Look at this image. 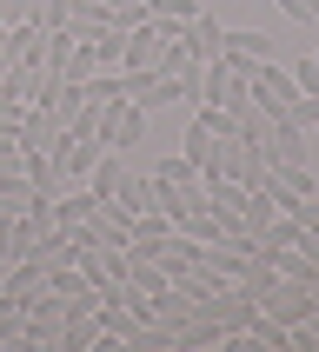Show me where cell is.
<instances>
[{
	"label": "cell",
	"instance_id": "cell-26",
	"mask_svg": "<svg viewBox=\"0 0 319 352\" xmlns=\"http://www.w3.org/2000/svg\"><path fill=\"white\" fill-rule=\"evenodd\" d=\"M293 213H299V226H306V239H319V193H313V199H299Z\"/></svg>",
	"mask_w": 319,
	"mask_h": 352
},
{
	"label": "cell",
	"instance_id": "cell-20",
	"mask_svg": "<svg viewBox=\"0 0 319 352\" xmlns=\"http://www.w3.org/2000/svg\"><path fill=\"white\" fill-rule=\"evenodd\" d=\"M47 293L80 299V293H94V286H87V273H80V266H47Z\"/></svg>",
	"mask_w": 319,
	"mask_h": 352
},
{
	"label": "cell",
	"instance_id": "cell-4",
	"mask_svg": "<svg viewBox=\"0 0 319 352\" xmlns=\"http://www.w3.org/2000/svg\"><path fill=\"white\" fill-rule=\"evenodd\" d=\"M259 186H266V199H273L279 213H293L299 199H313V193H319V179L306 173V166H266V179H259Z\"/></svg>",
	"mask_w": 319,
	"mask_h": 352
},
{
	"label": "cell",
	"instance_id": "cell-30",
	"mask_svg": "<svg viewBox=\"0 0 319 352\" xmlns=\"http://www.w3.org/2000/svg\"><path fill=\"white\" fill-rule=\"evenodd\" d=\"M313 60H319V54H313Z\"/></svg>",
	"mask_w": 319,
	"mask_h": 352
},
{
	"label": "cell",
	"instance_id": "cell-25",
	"mask_svg": "<svg viewBox=\"0 0 319 352\" xmlns=\"http://www.w3.org/2000/svg\"><path fill=\"white\" fill-rule=\"evenodd\" d=\"M293 87H299V94H319V60H313V54L293 67Z\"/></svg>",
	"mask_w": 319,
	"mask_h": 352
},
{
	"label": "cell",
	"instance_id": "cell-13",
	"mask_svg": "<svg viewBox=\"0 0 319 352\" xmlns=\"http://www.w3.org/2000/svg\"><path fill=\"white\" fill-rule=\"evenodd\" d=\"M94 326H100V339H120V346H126V333H133L140 319H133L126 299H100V306H94Z\"/></svg>",
	"mask_w": 319,
	"mask_h": 352
},
{
	"label": "cell",
	"instance_id": "cell-3",
	"mask_svg": "<svg viewBox=\"0 0 319 352\" xmlns=\"http://www.w3.org/2000/svg\"><path fill=\"white\" fill-rule=\"evenodd\" d=\"M226 179H239V186H259L266 179V153H259L253 140H239V133H226L219 140V160H213Z\"/></svg>",
	"mask_w": 319,
	"mask_h": 352
},
{
	"label": "cell",
	"instance_id": "cell-12",
	"mask_svg": "<svg viewBox=\"0 0 319 352\" xmlns=\"http://www.w3.org/2000/svg\"><path fill=\"white\" fill-rule=\"evenodd\" d=\"M153 206H160V213H166V219L179 226V219H186V213L199 206V179H179V186H166V179H153Z\"/></svg>",
	"mask_w": 319,
	"mask_h": 352
},
{
	"label": "cell",
	"instance_id": "cell-22",
	"mask_svg": "<svg viewBox=\"0 0 319 352\" xmlns=\"http://www.w3.org/2000/svg\"><path fill=\"white\" fill-rule=\"evenodd\" d=\"M153 179H166V186H179V179H199V166H193L186 153H173V160H160V166H153Z\"/></svg>",
	"mask_w": 319,
	"mask_h": 352
},
{
	"label": "cell",
	"instance_id": "cell-9",
	"mask_svg": "<svg viewBox=\"0 0 319 352\" xmlns=\"http://www.w3.org/2000/svg\"><path fill=\"white\" fill-rule=\"evenodd\" d=\"M40 87H47V67H40V60H14V67L0 74V100H7V107H27Z\"/></svg>",
	"mask_w": 319,
	"mask_h": 352
},
{
	"label": "cell",
	"instance_id": "cell-17",
	"mask_svg": "<svg viewBox=\"0 0 319 352\" xmlns=\"http://www.w3.org/2000/svg\"><path fill=\"white\" fill-rule=\"evenodd\" d=\"M226 54H233V60H273V34H253V27H226Z\"/></svg>",
	"mask_w": 319,
	"mask_h": 352
},
{
	"label": "cell",
	"instance_id": "cell-6",
	"mask_svg": "<svg viewBox=\"0 0 319 352\" xmlns=\"http://www.w3.org/2000/svg\"><path fill=\"white\" fill-rule=\"evenodd\" d=\"M259 306H266V319H279L286 333L313 319V293H306L299 279H279V286H273V293H266V299H259Z\"/></svg>",
	"mask_w": 319,
	"mask_h": 352
},
{
	"label": "cell",
	"instance_id": "cell-11",
	"mask_svg": "<svg viewBox=\"0 0 319 352\" xmlns=\"http://www.w3.org/2000/svg\"><path fill=\"white\" fill-rule=\"evenodd\" d=\"M47 286V266L40 259H20V266H0V293L7 299H20V313H27V299Z\"/></svg>",
	"mask_w": 319,
	"mask_h": 352
},
{
	"label": "cell",
	"instance_id": "cell-18",
	"mask_svg": "<svg viewBox=\"0 0 319 352\" xmlns=\"http://www.w3.org/2000/svg\"><path fill=\"white\" fill-rule=\"evenodd\" d=\"M113 206L120 213H146V206H153V173H126V186L113 193Z\"/></svg>",
	"mask_w": 319,
	"mask_h": 352
},
{
	"label": "cell",
	"instance_id": "cell-14",
	"mask_svg": "<svg viewBox=\"0 0 319 352\" xmlns=\"http://www.w3.org/2000/svg\"><path fill=\"white\" fill-rule=\"evenodd\" d=\"M80 87H87V107H113V100H126V74H120V67H100V74H87Z\"/></svg>",
	"mask_w": 319,
	"mask_h": 352
},
{
	"label": "cell",
	"instance_id": "cell-5",
	"mask_svg": "<svg viewBox=\"0 0 319 352\" xmlns=\"http://www.w3.org/2000/svg\"><path fill=\"white\" fill-rule=\"evenodd\" d=\"M306 146H313V133H306V126H293V120H273V133L259 140L266 166H306Z\"/></svg>",
	"mask_w": 319,
	"mask_h": 352
},
{
	"label": "cell",
	"instance_id": "cell-16",
	"mask_svg": "<svg viewBox=\"0 0 319 352\" xmlns=\"http://www.w3.org/2000/svg\"><path fill=\"white\" fill-rule=\"evenodd\" d=\"M74 259H80V239L67 226H47L40 233V266H74Z\"/></svg>",
	"mask_w": 319,
	"mask_h": 352
},
{
	"label": "cell",
	"instance_id": "cell-27",
	"mask_svg": "<svg viewBox=\"0 0 319 352\" xmlns=\"http://www.w3.org/2000/svg\"><path fill=\"white\" fill-rule=\"evenodd\" d=\"M20 160V126H0V166H14Z\"/></svg>",
	"mask_w": 319,
	"mask_h": 352
},
{
	"label": "cell",
	"instance_id": "cell-7",
	"mask_svg": "<svg viewBox=\"0 0 319 352\" xmlns=\"http://www.w3.org/2000/svg\"><path fill=\"white\" fill-rule=\"evenodd\" d=\"M20 146H34V153H54V166H60V146H67V126H60L47 107H27L20 113ZM67 179V173H60Z\"/></svg>",
	"mask_w": 319,
	"mask_h": 352
},
{
	"label": "cell",
	"instance_id": "cell-8",
	"mask_svg": "<svg viewBox=\"0 0 319 352\" xmlns=\"http://www.w3.org/2000/svg\"><path fill=\"white\" fill-rule=\"evenodd\" d=\"M120 74H126V100H133V107H146V113H153V107H166V100H179V87L160 74V67H120Z\"/></svg>",
	"mask_w": 319,
	"mask_h": 352
},
{
	"label": "cell",
	"instance_id": "cell-28",
	"mask_svg": "<svg viewBox=\"0 0 319 352\" xmlns=\"http://www.w3.org/2000/svg\"><path fill=\"white\" fill-rule=\"evenodd\" d=\"M7 27H14V0H0V34H7Z\"/></svg>",
	"mask_w": 319,
	"mask_h": 352
},
{
	"label": "cell",
	"instance_id": "cell-2",
	"mask_svg": "<svg viewBox=\"0 0 319 352\" xmlns=\"http://www.w3.org/2000/svg\"><path fill=\"white\" fill-rule=\"evenodd\" d=\"M60 326H67V299L40 286V293L27 299V319H20V339H27V346H54V339H60Z\"/></svg>",
	"mask_w": 319,
	"mask_h": 352
},
{
	"label": "cell",
	"instance_id": "cell-19",
	"mask_svg": "<svg viewBox=\"0 0 319 352\" xmlns=\"http://www.w3.org/2000/svg\"><path fill=\"white\" fill-rule=\"evenodd\" d=\"M54 346H60V352H94V346H100V326H94V313H87V319H67Z\"/></svg>",
	"mask_w": 319,
	"mask_h": 352
},
{
	"label": "cell",
	"instance_id": "cell-29",
	"mask_svg": "<svg viewBox=\"0 0 319 352\" xmlns=\"http://www.w3.org/2000/svg\"><path fill=\"white\" fill-rule=\"evenodd\" d=\"M313 133H319V126H313Z\"/></svg>",
	"mask_w": 319,
	"mask_h": 352
},
{
	"label": "cell",
	"instance_id": "cell-1",
	"mask_svg": "<svg viewBox=\"0 0 319 352\" xmlns=\"http://www.w3.org/2000/svg\"><path fill=\"white\" fill-rule=\"evenodd\" d=\"M239 74H246V94H253V107H266V113H286L299 100L293 74L279 67V60H239Z\"/></svg>",
	"mask_w": 319,
	"mask_h": 352
},
{
	"label": "cell",
	"instance_id": "cell-23",
	"mask_svg": "<svg viewBox=\"0 0 319 352\" xmlns=\"http://www.w3.org/2000/svg\"><path fill=\"white\" fill-rule=\"evenodd\" d=\"M34 20L47 27V34H54V27H67V20H74V0H40V7H34Z\"/></svg>",
	"mask_w": 319,
	"mask_h": 352
},
{
	"label": "cell",
	"instance_id": "cell-21",
	"mask_svg": "<svg viewBox=\"0 0 319 352\" xmlns=\"http://www.w3.org/2000/svg\"><path fill=\"white\" fill-rule=\"evenodd\" d=\"M107 20L126 34V27H140V20H146V0H107Z\"/></svg>",
	"mask_w": 319,
	"mask_h": 352
},
{
	"label": "cell",
	"instance_id": "cell-10",
	"mask_svg": "<svg viewBox=\"0 0 319 352\" xmlns=\"http://www.w3.org/2000/svg\"><path fill=\"white\" fill-rule=\"evenodd\" d=\"M179 40H186V54H193V60H219V54H226V27H219L206 7L186 20V34H179Z\"/></svg>",
	"mask_w": 319,
	"mask_h": 352
},
{
	"label": "cell",
	"instance_id": "cell-15",
	"mask_svg": "<svg viewBox=\"0 0 319 352\" xmlns=\"http://www.w3.org/2000/svg\"><path fill=\"white\" fill-rule=\"evenodd\" d=\"M87 186H94V193H100V199H113V193H120V186H126V160H120V153H113V146H107V153H100V160H94V173H87Z\"/></svg>",
	"mask_w": 319,
	"mask_h": 352
},
{
	"label": "cell",
	"instance_id": "cell-24",
	"mask_svg": "<svg viewBox=\"0 0 319 352\" xmlns=\"http://www.w3.org/2000/svg\"><path fill=\"white\" fill-rule=\"evenodd\" d=\"M146 14H160V20H193L199 0H146Z\"/></svg>",
	"mask_w": 319,
	"mask_h": 352
}]
</instances>
